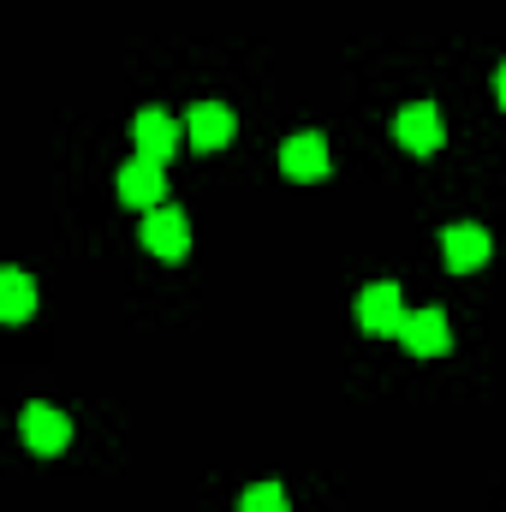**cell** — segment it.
Returning a JSON list of instances; mask_svg holds the SVG:
<instances>
[{
	"label": "cell",
	"mask_w": 506,
	"mask_h": 512,
	"mask_svg": "<svg viewBox=\"0 0 506 512\" xmlns=\"http://www.w3.org/2000/svg\"><path fill=\"white\" fill-rule=\"evenodd\" d=\"M405 316H411V310L399 304V286H393V280H376V286L358 292V322H364V334H376V340H399Z\"/></svg>",
	"instance_id": "1"
},
{
	"label": "cell",
	"mask_w": 506,
	"mask_h": 512,
	"mask_svg": "<svg viewBox=\"0 0 506 512\" xmlns=\"http://www.w3.org/2000/svg\"><path fill=\"white\" fill-rule=\"evenodd\" d=\"M393 137H399V149H411V155H435V149L447 143L441 108H435V102H411V108H399V114H393Z\"/></svg>",
	"instance_id": "2"
},
{
	"label": "cell",
	"mask_w": 506,
	"mask_h": 512,
	"mask_svg": "<svg viewBox=\"0 0 506 512\" xmlns=\"http://www.w3.org/2000/svg\"><path fill=\"white\" fill-rule=\"evenodd\" d=\"M399 346L411 352V358H441V352H453V322L429 304V310H411L405 316V328H399Z\"/></svg>",
	"instance_id": "3"
},
{
	"label": "cell",
	"mask_w": 506,
	"mask_h": 512,
	"mask_svg": "<svg viewBox=\"0 0 506 512\" xmlns=\"http://www.w3.org/2000/svg\"><path fill=\"white\" fill-rule=\"evenodd\" d=\"M18 429H24V447H30V453H42V459H54V453H66V447H72V417H66V411L30 405Z\"/></svg>",
	"instance_id": "4"
},
{
	"label": "cell",
	"mask_w": 506,
	"mask_h": 512,
	"mask_svg": "<svg viewBox=\"0 0 506 512\" xmlns=\"http://www.w3.org/2000/svg\"><path fill=\"white\" fill-rule=\"evenodd\" d=\"M143 245H149V256H161V262H179V256L191 251L185 215H179V209H149V215H143Z\"/></svg>",
	"instance_id": "5"
},
{
	"label": "cell",
	"mask_w": 506,
	"mask_h": 512,
	"mask_svg": "<svg viewBox=\"0 0 506 512\" xmlns=\"http://www.w3.org/2000/svg\"><path fill=\"white\" fill-rule=\"evenodd\" d=\"M161 197H167V173H161V161H126L120 167V203L126 209H161Z\"/></svg>",
	"instance_id": "6"
},
{
	"label": "cell",
	"mask_w": 506,
	"mask_h": 512,
	"mask_svg": "<svg viewBox=\"0 0 506 512\" xmlns=\"http://www.w3.org/2000/svg\"><path fill=\"white\" fill-rule=\"evenodd\" d=\"M280 173H286V179H322V173H328V143H322V131L286 137V143H280Z\"/></svg>",
	"instance_id": "7"
},
{
	"label": "cell",
	"mask_w": 506,
	"mask_h": 512,
	"mask_svg": "<svg viewBox=\"0 0 506 512\" xmlns=\"http://www.w3.org/2000/svg\"><path fill=\"white\" fill-rule=\"evenodd\" d=\"M131 137H137V155H143V161H167V155L179 149V137H185V131L173 126V114L143 108V114L131 120Z\"/></svg>",
	"instance_id": "8"
},
{
	"label": "cell",
	"mask_w": 506,
	"mask_h": 512,
	"mask_svg": "<svg viewBox=\"0 0 506 512\" xmlns=\"http://www.w3.org/2000/svg\"><path fill=\"white\" fill-rule=\"evenodd\" d=\"M441 256H447L453 274H477L489 262V233L483 227H447L441 233Z\"/></svg>",
	"instance_id": "9"
},
{
	"label": "cell",
	"mask_w": 506,
	"mask_h": 512,
	"mask_svg": "<svg viewBox=\"0 0 506 512\" xmlns=\"http://www.w3.org/2000/svg\"><path fill=\"white\" fill-rule=\"evenodd\" d=\"M185 137H191V149H221L233 137V114L221 102H197L191 120H185Z\"/></svg>",
	"instance_id": "10"
},
{
	"label": "cell",
	"mask_w": 506,
	"mask_h": 512,
	"mask_svg": "<svg viewBox=\"0 0 506 512\" xmlns=\"http://www.w3.org/2000/svg\"><path fill=\"white\" fill-rule=\"evenodd\" d=\"M30 310H36L30 274H24V268H6V274H0V316H6V322H24Z\"/></svg>",
	"instance_id": "11"
},
{
	"label": "cell",
	"mask_w": 506,
	"mask_h": 512,
	"mask_svg": "<svg viewBox=\"0 0 506 512\" xmlns=\"http://www.w3.org/2000/svg\"><path fill=\"white\" fill-rule=\"evenodd\" d=\"M239 512H292V501H286L280 483H256V489L239 495Z\"/></svg>",
	"instance_id": "12"
},
{
	"label": "cell",
	"mask_w": 506,
	"mask_h": 512,
	"mask_svg": "<svg viewBox=\"0 0 506 512\" xmlns=\"http://www.w3.org/2000/svg\"><path fill=\"white\" fill-rule=\"evenodd\" d=\"M495 96H501V108H506V66L495 72Z\"/></svg>",
	"instance_id": "13"
}]
</instances>
